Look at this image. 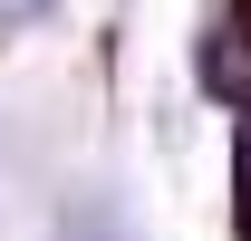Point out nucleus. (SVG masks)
I'll return each instance as SVG.
<instances>
[{
	"instance_id": "nucleus-1",
	"label": "nucleus",
	"mask_w": 251,
	"mask_h": 241,
	"mask_svg": "<svg viewBox=\"0 0 251 241\" xmlns=\"http://www.w3.org/2000/svg\"><path fill=\"white\" fill-rule=\"evenodd\" d=\"M232 193H242V241H251V125H242V154H232Z\"/></svg>"
}]
</instances>
